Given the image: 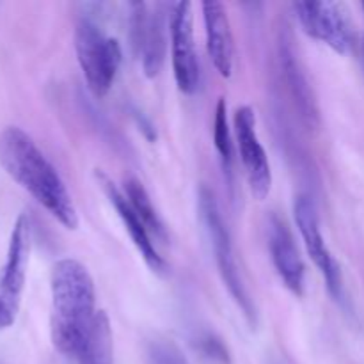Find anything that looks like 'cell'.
<instances>
[{
	"instance_id": "cell-1",
	"label": "cell",
	"mask_w": 364,
	"mask_h": 364,
	"mask_svg": "<svg viewBox=\"0 0 364 364\" xmlns=\"http://www.w3.org/2000/svg\"><path fill=\"white\" fill-rule=\"evenodd\" d=\"M0 166L57 223L77 230L78 213L66 185L27 132L7 127L0 134Z\"/></svg>"
},
{
	"instance_id": "cell-2",
	"label": "cell",
	"mask_w": 364,
	"mask_h": 364,
	"mask_svg": "<svg viewBox=\"0 0 364 364\" xmlns=\"http://www.w3.org/2000/svg\"><path fill=\"white\" fill-rule=\"evenodd\" d=\"M50 290V334L53 347L60 354L78 358L98 315L95 309L96 291L91 274L77 259H59L52 269Z\"/></svg>"
},
{
	"instance_id": "cell-3",
	"label": "cell",
	"mask_w": 364,
	"mask_h": 364,
	"mask_svg": "<svg viewBox=\"0 0 364 364\" xmlns=\"http://www.w3.org/2000/svg\"><path fill=\"white\" fill-rule=\"evenodd\" d=\"M198 198L199 219H201L203 228L206 231V237H208L210 244L213 247V256H215L217 269H219L220 277H223L224 287L228 288L233 301L242 309L247 322L256 323V309L252 306L247 290H245L244 281H242L240 270H238L237 265V258H235L233 244H231L230 231H228L223 215H220L215 196H213V192L208 187L203 185L199 188Z\"/></svg>"
},
{
	"instance_id": "cell-4",
	"label": "cell",
	"mask_w": 364,
	"mask_h": 364,
	"mask_svg": "<svg viewBox=\"0 0 364 364\" xmlns=\"http://www.w3.org/2000/svg\"><path fill=\"white\" fill-rule=\"evenodd\" d=\"M75 50L91 92L98 98L105 96L123 59L119 41L103 36L95 21L82 18L75 28Z\"/></svg>"
},
{
	"instance_id": "cell-5",
	"label": "cell",
	"mask_w": 364,
	"mask_h": 364,
	"mask_svg": "<svg viewBox=\"0 0 364 364\" xmlns=\"http://www.w3.org/2000/svg\"><path fill=\"white\" fill-rule=\"evenodd\" d=\"M31 258V220L21 213L11 231L7 258L0 272V331L16 322Z\"/></svg>"
},
{
	"instance_id": "cell-6",
	"label": "cell",
	"mask_w": 364,
	"mask_h": 364,
	"mask_svg": "<svg viewBox=\"0 0 364 364\" xmlns=\"http://www.w3.org/2000/svg\"><path fill=\"white\" fill-rule=\"evenodd\" d=\"M128 25H130L132 48L135 55L141 57L146 77L155 78L162 71L167 52V25L169 23H167L166 6L132 2Z\"/></svg>"
},
{
	"instance_id": "cell-7",
	"label": "cell",
	"mask_w": 364,
	"mask_h": 364,
	"mask_svg": "<svg viewBox=\"0 0 364 364\" xmlns=\"http://www.w3.org/2000/svg\"><path fill=\"white\" fill-rule=\"evenodd\" d=\"M294 9L306 34L326 43L341 55L350 52L355 36L345 4L329 0H302L294 4Z\"/></svg>"
},
{
	"instance_id": "cell-8",
	"label": "cell",
	"mask_w": 364,
	"mask_h": 364,
	"mask_svg": "<svg viewBox=\"0 0 364 364\" xmlns=\"http://www.w3.org/2000/svg\"><path fill=\"white\" fill-rule=\"evenodd\" d=\"M171 59H173L176 85L185 95L198 91L201 80L198 52L194 43V13L191 2H178L169 18Z\"/></svg>"
},
{
	"instance_id": "cell-9",
	"label": "cell",
	"mask_w": 364,
	"mask_h": 364,
	"mask_svg": "<svg viewBox=\"0 0 364 364\" xmlns=\"http://www.w3.org/2000/svg\"><path fill=\"white\" fill-rule=\"evenodd\" d=\"M233 127L251 194L258 201H263L272 188V171H270L269 156L256 132L255 110L249 105L238 107L233 117Z\"/></svg>"
},
{
	"instance_id": "cell-10",
	"label": "cell",
	"mask_w": 364,
	"mask_h": 364,
	"mask_svg": "<svg viewBox=\"0 0 364 364\" xmlns=\"http://www.w3.org/2000/svg\"><path fill=\"white\" fill-rule=\"evenodd\" d=\"M295 223H297L299 233H301L304 247L309 258L313 259L318 270L322 272L327 283V290L334 299L340 301L343 297V279H341V269L334 256L331 255L326 240H323L322 230H320L318 212L315 203L308 196H299L294 205Z\"/></svg>"
},
{
	"instance_id": "cell-11",
	"label": "cell",
	"mask_w": 364,
	"mask_h": 364,
	"mask_svg": "<svg viewBox=\"0 0 364 364\" xmlns=\"http://www.w3.org/2000/svg\"><path fill=\"white\" fill-rule=\"evenodd\" d=\"M279 66L288 95H290L302 123L308 128H318L320 110L316 96L313 92L311 84H309L308 75H306L304 68L299 60V55L295 53L294 39L288 32H283L279 38Z\"/></svg>"
},
{
	"instance_id": "cell-12",
	"label": "cell",
	"mask_w": 364,
	"mask_h": 364,
	"mask_svg": "<svg viewBox=\"0 0 364 364\" xmlns=\"http://www.w3.org/2000/svg\"><path fill=\"white\" fill-rule=\"evenodd\" d=\"M96 180H98L100 187L103 188L105 196L109 198L110 205L116 208L124 230H127V233L130 235V240L134 242L135 249H137L139 255L142 256L146 265L156 274L166 272L167 269L166 262H164V258L159 255V251H156L155 244H153L151 237H149V231L146 230L144 223H142V220L139 219L137 213L134 212L132 205L128 203L127 196L116 187V183H114V181L110 180L103 171H96Z\"/></svg>"
},
{
	"instance_id": "cell-13",
	"label": "cell",
	"mask_w": 364,
	"mask_h": 364,
	"mask_svg": "<svg viewBox=\"0 0 364 364\" xmlns=\"http://www.w3.org/2000/svg\"><path fill=\"white\" fill-rule=\"evenodd\" d=\"M269 249L272 263L284 287L301 297L304 294L306 267L291 230L281 217L272 215L269 223Z\"/></svg>"
},
{
	"instance_id": "cell-14",
	"label": "cell",
	"mask_w": 364,
	"mask_h": 364,
	"mask_svg": "<svg viewBox=\"0 0 364 364\" xmlns=\"http://www.w3.org/2000/svg\"><path fill=\"white\" fill-rule=\"evenodd\" d=\"M201 9L210 60L220 77L230 78L233 73L235 41L226 7L217 0H206L201 4Z\"/></svg>"
},
{
	"instance_id": "cell-15",
	"label": "cell",
	"mask_w": 364,
	"mask_h": 364,
	"mask_svg": "<svg viewBox=\"0 0 364 364\" xmlns=\"http://www.w3.org/2000/svg\"><path fill=\"white\" fill-rule=\"evenodd\" d=\"M124 196H127L134 212L139 215V219L144 223L149 235H153L159 240L167 242V228L164 220L160 219L156 208L153 206V201L149 198L148 191L144 188V185L139 180H135V178H128V180H124Z\"/></svg>"
},
{
	"instance_id": "cell-16",
	"label": "cell",
	"mask_w": 364,
	"mask_h": 364,
	"mask_svg": "<svg viewBox=\"0 0 364 364\" xmlns=\"http://www.w3.org/2000/svg\"><path fill=\"white\" fill-rule=\"evenodd\" d=\"M80 364H112V329L105 311H98L84 350L78 355Z\"/></svg>"
},
{
	"instance_id": "cell-17",
	"label": "cell",
	"mask_w": 364,
	"mask_h": 364,
	"mask_svg": "<svg viewBox=\"0 0 364 364\" xmlns=\"http://www.w3.org/2000/svg\"><path fill=\"white\" fill-rule=\"evenodd\" d=\"M213 142L215 149L223 160L224 169L231 173V164H233V137H231L230 119H228V105L226 100L220 98L215 109V119H213Z\"/></svg>"
},
{
	"instance_id": "cell-18",
	"label": "cell",
	"mask_w": 364,
	"mask_h": 364,
	"mask_svg": "<svg viewBox=\"0 0 364 364\" xmlns=\"http://www.w3.org/2000/svg\"><path fill=\"white\" fill-rule=\"evenodd\" d=\"M196 348L206 358L208 361L217 364H230V352H228L226 345L219 340L217 336L210 333H203L196 338Z\"/></svg>"
},
{
	"instance_id": "cell-19",
	"label": "cell",
	"mask_w": 364,
	"mask_h": 364,
	"mask_svg": "<svg viewBox=\"0 0 364 364\" xmlns=\"http://www.w3.org/2000/svg\"><path fill=\"white\" fill-rule=\"evenodd\" d=\"M361 60H363V68H364V36H363V41H361Z\"/></svg>"
},
{
	"instance_id": "cell-20",
	"label": "cell",
	"mask_w": 364,
	"mask_h": 364,
	"mask_svg": "<svg viewBox=\"0 0 364 364\" xmlns=\"http://www.w3.org/2000/svg\"><path fill=\"white\" fill-rule=\"evenodd\" d=\"M363 9H364V2H363Z\"/></svg>"
}]
</instances>
